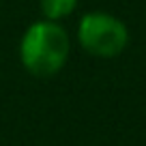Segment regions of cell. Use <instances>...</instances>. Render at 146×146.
<instances>
[{
    "label": "cell",
    "mask_w": 146,
    "mask_h": 146,
    "mask_svg": "<svg viewBox=\"0 0 146 146\" xmlns=\"http://www.w3.org/2000/svg\"><path fill=\"white\" fill-rule=\"evenodd\" d=\"M78 39L82 47L92 56L112 58L127 47L129 32L118 17L108 13H86L80 22Z\"/></svg>",
    "instance_id": "7a4b0ae2"
},
{
    "label": "cell",
    "mask_w": 146,
    "mask_h": 146,
    "mask_svg": "<svg viewBox=\"0 0 146 146\" xmlns=\"http://www.w3.org/2000/svg\"><path fill=\"white\" fill-rule=\"evenodd\" d=\"M41 13L45 19H62L71 15L78 7V0H41Z\"/></svg>",
    "instance_id": "3957f363"
},
{
    "label": "cell",
    "mask_w": 146,
    "mask_h": 146,
    "mask_svg": "<svg viewBox=\"0 0 146 146\" xmlns=\"http://www.w3.org/2000/svg\"><path fill=\"white\" fill-rule=\"evenodd\" d=\"M69 58V35L54 19L35 22L22 36L19 60L36 78H50L64 67Z\"/></svg>",
    "instance_id": "6da1fadb"
}]
</instances>
